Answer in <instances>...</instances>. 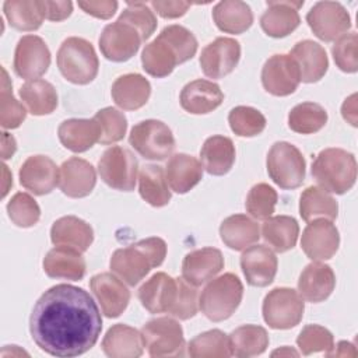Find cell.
<instances>
[{
	"label": "cell",
	"instance_id": "44",
	"mask_svg": "<svg viewBox=\"0 0 358 358\" xmlns=\"http://www.w3.org/2000/svg\"><path fill=\"white\" fill-rule=\"evenodd\" d=\"M187 354L192 358H228L232 355L228 336L218 329L204 331L192 338L187 345Z\"/></svg>",
	"mask_w": 358,
	"mask_h": 358
},
{
	"label": "cell",
	"instance_id": "51",
	"mask_svg": "<svg viewBox=\"0 0 358 358\" xmlns=\"http://www.w3.org/2000/svg\"><path fill=\"white\" fill-rule=\"evenodd\" d=\"M119 20L126 21L136 27L143 36V41L148 39L155 28H157V18L154 11L145 3H127V7L119 15Z\"/></svg>",
	"mask_w": 358,
	"mask_h": 358
},
{
	"label": "cell",
	"instance_id": "55",
	"mask_svg": "<svg viewBox=\"0 0 358 358\" xmlns=\"http://www.w3.org/2000/svg\"><path fill=\"white\" fill-rule=\"evenodd\" d=\"M45 4V17L49 21H63L70 17L73 11L71 1H43Z\"/></svg>",
	"mask_w": 358,
	"mask_h": 358
},
{
	"label": "cell",
	"instance_id": "27",
	"mask_svg": "<svg viewBox=\"0 0 358 358\" xmlns=\"http://www.w3.org/2000/svg\"><path fill=\"white\" fill-rule=\"evenodd\" d=\"M43 271L50 278L78 281L85 275L87 264L81 252L67 246H55L43 259Z\"/></svg>",
	"mask_w": 358,
	"mask_h": 358
},
{
	"label": "cell",
	"instance_id": "9",
	"mask_svg": "<svg viewBox=\"0 0 358 358\" xmlns=\"http://www.w3.org/2000/svg\"><path fill=\"white\" fill-rule=\"evenodd\" d=\"M263 319L275 330H287L299 324L303 316V299L292 288L278 287L271 289L263 301Z\"/></svg>",
	"mask_w": 358,
	"mask_h": 358
},
{
	"label": "cell",
	"instance_id": "50",
	"mask_svg": "<svg viewBox=\"0 0 358 358\" xmlns=\"http://www.w3.org/2000/svg\"><path fill=\"white\" fill-rule=\"evenodd\" d=\"M296 345L303 355L322 351L327 354L331 348H334V338L326 327L319 324H308L296 337Z\"/></svg>",
	"mask_w": 358,
	"mask_h": 358
},
{
	"label": "cell",
	"instance_id": "35",
	"mask_svg": "<svg viewBox=\"0 0 358 358\" xmlns=\"http://www.w3.org/2000/svg\"><path fill=\"white\" fill-rule=\"evenodd\" d=\"M213 20L220 31L238 35L252 27L253 13L245 1L224 0L214 6Z\"/></svg>",
	"mask_w": 358,
	"mask_h": 358
},
{
	"label": "cell",
	"instance_id": "42",
	"mask_svg": "<svg viewBox=\"0 0 358 358\" xmlns=\"http://www.w3.org/2000/svg\"><path fill=\"white\" fill-rule=\"evenodd\" d=\"M299 214L303 221L309 222L316 218L336 220L338 204L326 190L317 186L306 187L299 199Z\"/></svg>",
	"mask_w": 358,
	"mask_h": 358
},
{
	"label": "cell",
	"instance_id": "8",
	"mask_svg": "<svg viewBox=\"0 0 358 358\" xmlns=\"http://www.w3.org/2000/svg\"><path fill=\"white\" fill-rule=\"evenodd\" d=\"M129 143L143 158L151 161H164L175 150L172 130L164 122L155 119H147L134 124Z\"/></svg>",
	"mask_w": 358,
	"mask_h": 358
},
{
	"label": "cell",
	"instance_id": "17",
	"mask_svg": "<svg viewBox=\"0 0 358 358\" xmlns=\"http://www.w3.org/2000/svg\"><path fill=\"white\" fill-rule=\"evenodd\" d=\"M340 245V235L336 225L326 218L309 221L302 232L301 248L313 262L331 259Z\"/></svg>",
	"mask_w": 358,
	"mask_h": 358
},
{
	"label": "cell",
	"instance_id": "45",
	"mask_svg": "<svg viewBox=\"0 0 358 358\" xmlns=\"http://www.w3.org/2000/svg\"><path fill=\"white\" fill-rule=\"evenodd\" d=\"M228 123L236 136L253 137L264 130L266 117L252 106H235L228 115Z\"/></svg>",
	"mask_w": 358,
	"mask_h": 358
},
{
	"label": "cell",
	"instance_id": "3",
	"mask_svg": "<svg viewBox=\"0 0 358 358\" xmlns=\"http://www.w3.org/2000/svg\"><path fill=\"white\" fill-rule=\"evenodd\" d=\"M165 256V241L158 236H151L115 250L109 266L119 278L134 287L150 273L151 268L161 266Z\"/></svg>",
	"mask_w": 358,
	"mask_h": 358
},
{
	"label": "cell",
	"instance_id": "20",
	"mask_svg": "<svg viewBox=\"0 0 358 358\" xmlns=\"http://www.w3.org/2000/svg\"><path fill=\"white\" fill-rule=\"evenodd\" d=\"M90 287L106 317H117L127 308L130 291L116 275L110 273L95 274L90 280Z\"/></svg>",
	"mask_w": 358,
	"mask_h": 358
},
{
	"label": "cell",
	"instance_id": "23",
	"mask_svg": "<svg viewBox=\"0 0 358 358\" xmlns=\"http://www.w3.org/2000/svg\"><path fill=\"white\" fill-rule=\"evenodd\" d=\"M224 268L221 250L201 248L189 252L182 262V277L192 285L199 287L214 278Z\"/></svg>",
	"mask_w": 358,
	"mask_h": 358
},
{
	"label": "cell",
	"instance_id": "43",
	"mask_svg": "<svg viewBox=\"0 0 358 358\" xmlns=\"http://www.w3.org/2000/svg\"><path fill=\"white\" fill-rule=\"evenodd\" d=\"M327 123V112L316 102H302L288 113V126L299 134H312L319 131Z\"/></svg>",
	"mask_w": 358,
	"mask_h": 358
},
{
	"label": "cell",
	"instance_id": "40",
	"mask_svg": "<svg viewBox=\"0 0 358 358\" xmlns=\"http://www.w3.org/2000/svg\"><path fill=\"white\" fill-rule=\"evenodd\" d=\"M231 354L239 358L260 355L268 347V334L264 327L257 324H243L235 329L229 336Z\"/></svg>",
	"mask_w": 358,
	"mask_h": 358
},
{
	"label": "cell",
	"instance_id": "54",
	"mask_svg": "<svg viewBox=\"0 0 358 358\" xmlns=\"http://www.w3.org/2000/svg\"><path fill=\"white\" fill-rule=\"evenodd\" d=\"M151 7L162 18H179L186 14L190 7L187 1H151Z\"/></svg>",
	"mask_w": 358,
	"mask_h": 358
},
{
	"label": "cell",
	"instance_id": "39",
	"mask_svg": "<svg viewBox=\"0 0 358 358\" xmlns=\"http://www.w3.org/2000/svg\"><path fill=\"white\" fill-rule=\"evenodd\" d=\"M20 96L34 116L49 115L57 106V92L46 80L35 78L27 81L20 88Z\"/></svg>",
	"mask_w": 358,
	"mask_h": 358
},
{
	"label": "cell",
	"instance_id": "58",
	"mask_svg": "<svg viewBox=\"0 0 358 358\" xmlns=\"http://www.w3.org/2000/svg\"><path fill=\"white\" fill-rule=\"evenodd\" d=\"M327 357H355L357 355V350L354 347V344L348 343V341H340L334 348H331L327 354Z\"/></svg>",
	"mask_w": 358,
	"mask_h": 358
},
{
	"label": "cell",
	"instance_id": "14",
	"mask_svg": "<svg viewBox=\"0 0 358 358\" xmlns=\"http://www.w3.org/2000/svg\"><path fill=\"white\" fill-rule=\"evenodd\" d=\"M50 66V52L38 35H24L14 52V71L18 77L35 80L45 74Z\"/></svg>",
	"mask_w": 358,
	"mask_h": 358
},
{
	"label": "cell",
	"instance_id": "22",
	"mask_svg": "<svg viewBox=\"0 0 358 358\" xmlns=\"http://www.w3.org/2000/svg\"><path fill=\"white\" fill-rule=\"evenodd\" d=\"M277 257L274 252L263 245H255L243 249L241 267L249 285L267 287L273 282L277 273Z\"/></svg>",
	"mask_w": 358,
	"mask_h": 358
},
{
	"label": "cell",
	"instance_id": "48",
	"mask_svg": "<svg viewBox=\"0 0 358 358\" xmlns=\"http://www.w3.org/2000/svg\"><path fill=\"white\" fill-rule=\"evenodd\" d=\"M7 213L13 224L21 228L34 227L41 218V208L28 193H15L7 204Z\"/></svg>",
	"mask_w": 358,
	"mask_h": 358
},
{
	"label": "cell",
	"instance_id": "15",
	"mask_svg": "<svg viewBox=\"0 0 358 358\" xmlns=\"http://www.w3.org/2000/svg\"><path fill=\"white\" fill-rule=\"evenodd\" d=\"M301 83V73L289 55H273L262 69L264 90L275 96H287L295 92Z\"/></svg>",
	"mask_w": 358,
	"mask_h": 358
},
{
	"label": "cell",
	"instance_id": "5",
	"mask_svg": "<svg viewBox=\"0 0 358 358\" xmlns=\"http://www.w3.org/2000/svg\"><path fill=\"white\" fill-rule=\"evenodd\" d=\"M56 63L62 76L77 85L90 84L98 74L99 60L94 46L84 38L70 36L57 50Z\"/></svg>",
	"mask_w": 358,
	"mask_h": 358
},
{
	"label": "cell",
	"instance_id": "11",
	"mask_svg": "<svg viewBox=\"0 0 358 358\" xmlns=\"http://www.w3.org/2000/svg\"><path fill=\"white\" fill-rule=\"evenodd\" d=\"M98 172L109 187L120 192H131L137 180L138 161L127 148L112 145L99 158Z\"/></svg>",
	"mask_w": 358,
	"mask_h": 358
},
{
	"label": "cell",
	"instance_id": "46",
	"mask_svg": "<svg viewBox=\"0 0 358 358\" xmlns=\"http://www.w3.org/2000/svg\"><path fill=\"white\" fill-rule=\"evenodd\" d=\"M1 94H0V124L3 129H17L25 120L27 110L21 102H18L11 90V81L7 71L1 69Z\"/></svg>",
	"mask_w": 358,
	"mask_h": 358
},
{
	"label": "cell",
	"instance_id": "60",
	"mask_svg": "<svg viewBox=\"0 0 358 358\" xmlns=\"http://www.w3.org/2000/svg\"><path fill=\"white\" fill-rule=\"evenodd\" d=\"M271 355L273 357H277V355H280V357H289V355H294V357H298L299 354L295 351V350H292V348H289V347H282V348H280V350H275V351H273L271 352Z\"/></svg>",
	"mask_w": 358,
	"mask_h": 358
},
{
	"label": "cell",
	"instance_id": "56",
	"mask_svg": "<svg viewBox=\"0 0 358 358\" xmlns=\"http://www.w3.org/2000/svg\"><path fill=\"white\" fill-rule=\"evenodd\" d=\"M341 115H343L344 120H347L352 126H357V94L350 95L344 101V103L341 106Z\"/></svg>",
	"mask_w": 358,
	"mask_h": 358
},
{
	"label": "cell",
	"instance_id": "31",
	"mask_svg": "<svg viewBox=\"0 0 358 358\" xmlns=\"http://www.w3.org/2000/svg\"><path fill=\"white\" fill-rule=\"evenodd\" d=\"M165 178L175 193L185 194L203 178L201 162L189 154H175L165 166Z\"/></svg>",
	"mask_w": 358,
	"mask_h": 358
},
{
	"label": "cell",
	"instance_id": "18",
	"mask_svg": "<svg viewBox=\"0 0 358 358\" xmlns=\"http://www.w3.org/2000/svg\"><path fill=\"white\" fill-rule=\"evenodd\" d=\"M180 278L155 273L138 289V299L150 313H171L179 296Z\"/></svg>",
	"mask_w": 358,
	"mask_h": 358
},
{
	"label": "cell",
	"instance_id": "36",
	"mask_svg": "<svg viewBox=\"0 0 358 358\" xmlns=\"http://www.w3.org/2000/svg\"><path fill=\"white\" fill-rule=\"evenodd\" d=\"M221 241L234 250H243L260 238V228L256 221L245 214L227 217L220 225Z\"/></svg>",
	"mask_w": 358,
	"mask_h": 358
},
{
	"label": "cell",
	"instance_id": "33",
	"mask_svg": "<svg viewBox=\"0 0 358 358\" xmlns=\"http://www.w3.org/2000/svg\"><path fill=\"white\" fill-rule=\"evenodd\" d=\"M143 347L141 333L123 323L113 324L102 340V350L110 358H137Z\"/></svg>",
	"mask_w": 358,
	"mask_h": 358
},
{
	"label": "cell",
	"instance_id": "30",
	"mask_svg": "<svg viewBox=\"0 0 358 358\" xmlns=\"http://www.w3.org/2000/svg\"><path fill=\"white\" fill-rule=\"evenodd\" d=\"M112 99L124 110H136L144 106L151 95L150 81L137 73L117 77L112 84Z\"/></svg>",
	"mask_w": 358,
	"mask_h": 358
},
{
	"label": "cell",
	"instance_id": "2",
	"mask_svg": "<svg viewBox=\"0 0 358 358\" xmlns=\"http://www.w3.org/2000/svg\"><path fill=\"white\" fill-rule=\"evenodd\" d=\"M197 52L196 36L182 25H168L145 45L141 64L147 74L155 78L169 76L178 64L190 60Z\"/></svg>",
	"mask_w": 358,
	"mask_h": 358
},
{
	"label": "cell",
	"instance_id": "38",
	"mask_svg": "<svg viewBox=\"0 0 358 358\" xmlns=\"http://www.w3.org/2000/svg\"><path fill=\"white\" fill-rule=\"evenodd\" d=\"M3 10L10 25L18 31H35L46 18L45 4L39 0H7Z\"/></svg>",
	"mask_w": 358,
	"mask_h": 358
},
{
	"label": "cell",
	"instance_id": "6",
	"mask_svg": "<svg viewBox=\"0 0 358 358\" xmlns=\"http://www.w3.org/2000/svg\"><path fill=\"white\" fill-rule=\"evenodd\" d=\"M242 296L241 280L232 273H225L206 285L199 299V308L211 322H222L238 309Z\"/></svg>",
	"mask_w": 358,
	"mask_h": 358
},
{
	"label": "cell",
	"instance_id": "52",
	"mask_svg": "<svg viewBox=\"0 0 358 358\" xmlns=\"http://www.w3.org/2000/svg\"><path fill=\"white\" fill-rule=\"evenodd\" d=\"M358 36L355 32L344 34L331 48V55L337 67L344 73H355L358 70L357 56Z\"/></svg>",
	"mask_w": 358,
	"mask_h": 358
},
{
	"label": "cell",
	"instance_id": "32",
	"mask_svg": "<svg viewBox=\"0 0 358 358\" xmlns=\"http://www.w3.org/2000/svg\"><path fill=\"white\" fill-rule=\"evenodd\" d=\"M60 143L73 152H84L99 143V124L92 119H67L57 129Z\"/></svg>",
	"mask_w": 358,
	"mask_h": 358
},
{
	"label": "cell",
	"instance_id": "10",
	"mask_svg": "<svg viewBox=\"0 0 358 358\" xmlns=\"http://www.w3.org/2000/svg\"><path fill=\"white\" fill-rule=\"evenodd\" d=\"M143 344L150 357H180L185 350L183 329L175 319L157 317L141 329Z\"/></svg>",
	"mask_w": 358,
	"mask_h": 358
},
{
	"label": "cell",
	"instance_id": "1",
	"mask_svg": "<svg viewBox=\"0 0 358 358\" xmlns=\"http://www.w3.org/2000/svg\"><path fill=\"white\" fill-rule=\"evenodd\" d=\"M102 330L101 312L83 288L57 284L35 302L29 317L34 343L46 354L73 358L90 351Z\"/></svg>",
	"mask_w": 358,
	"mask_h": 358
},
{
	"label": "cell",
	"instance_id": "25",
	"mask_svg": "<svg viewBox=\"0 0 358 358\" xmlns=\"http://www.w3.org/2000/svg\"><path fill=\"white\" fill-rule=\"evenodd\" d=\"M180 106L192 115H204L217 109L222 101L224 94L218 84L208 80H194L187 83L180 91Z\"/></svg>",
	"mask_w": 358,
	"mask_h": 358
},
{
	"label": "cell",
	"instance_id": "19",
	"mask_svg": "<svg viewBox=\"0 0 358 358\" xmlns=\"http://www.w3.org/2000/svg\"><path fill=\"white\" fill-rule=\"evenodd\" d=\"M20 183L36 196L50 193L59 185V168L46 155H31L20 168Z\"/></svg>",
	"mask_w": 358,
	"mask_h": 358
},
{
	"label": "cell",
	"instance_id": "49",
	"mask_svg": "<svg viewBox=\"0 0 358 358\" xmlns=\"http://www.w3.org/2000/svg\"><path fill=\"white\" fill-rule=\"evenodd\" d=\"M277 192L267 183L255 185L246 196V211L256 220L271 217L277 204Z\"/></svg>",
	"mask_w": 358,
	"mask_h": 358
},
{
	"label": "cell",
	"instance_id": "16",
	"mask_svg": "<svg viewBox=\"0 0 358 358\" xmlns=\"http://www.w3.org/2000/svg\"><path fill=\"white\" fill-rule=\"evenodd\" d=\"M239 59V42L234 38L220 36L201 50L200 67L207 77L222 78L235 70Z\"/></svg>",
	"mask_w": 358,
	"mask_h": 358
},
{
	"label": "cell",
	"instance_id": "59",
	"mask_svg": "<svg viewBox=\"0 0 358 358\" xmlns=\"http://www.w3.org/2000/svg\"><path fill=\"white\" fill-rule=\"evenodd\" d=\"M3 175H4V180H3V193H1V197H6V194L8 193V189L10 186L13 185V178H11V173L8 171V166L6 164H3Z\"/></svg>",
	"mask_w": 358,
	"mask_h": 358
},
{
	"label": "cell",
	"instance_id": "13",
	"mask_svg": "<svg viewBox=\"0 0 358 358\" xmlns=\"http://www.w3.org/2000/svg\"><path fill=\"white\" fill-rule=\"evenodd\" d=\"M306 22L323 42H333L351 28L348 11L338 1H319L306 14Z\"/></svg>",
	"mask_w": 358,
	"mask_h": 358
},
{
	"label": "cell",
	"instance_id": "7",
	"mask_svg": "<svg viewBox=\"0 0 358 358\" xmlns=\"http://www.w3.org/2000/svg\"><path fill=\"white\" fill-rule=\"evenodd\" d=\"M266 165L268 176L281 189H296L305 179V158L291 143H274L268 150Z\"/></svg>",
	"mask_w": 358,
	"mask_h": 358
},
{
	"label": "cell",
	"instance_id": "21",
	"mask_svg": "<svg viewBox=\"0 0 358 358\" xmlns=\"http://www.w3.org/2000/svg\"><path fill=\"white\" fill-rule=\"evenodd\" d=\"M96 183L94 166L78 157H71L64 161L59 169V187L71 199L88 196Z\"/></svg>",
	"mask_w": 358,
	"mask_h": 358
},
{
	"label": "cell",
	"instance_id": "37",
	"mask_svg": "<svg viewBox=\"0 0 358 358\" xmlns=\"http://www.w3.org/2000/svg\"><path fill=\"white\" fill-rule=\"evenodd\" d=\"M299 235V225L294 217L275 215L264 220L262 236L275 252L284 253L292 249Z\"/></svg>",
	"mask_w": 358,
	"mask_h": 358
},
{
	"label": "cell",
	"instance_id": "4",
	"mask_svg": "<svg viewBox=\"0 0 358 358\" xmlns=\"http://www.w3.org/2000/svg\"><path fill=\"white\" fill-rule=\"evenodd\" d=\"M312 176L323 190L344 194L355 185V157L343 148H324L312 164Z\"/></svg>",
	"mask_w": 358,
	"mask_h": 358
},
{
	"label": "cell",
	"instance_id": "26",
	"mask_svg": "<svg viewBox=\"0 0 358 358\" xmlns=\"http://www.w3.org/2000/svg\"><path fill=\"white\" fill-rule=\"evenodd\" d=\"M336 287V275L330 266L313 262L308 264L298 280V291L302 299L317 303L330 296Z\"/></svg>",
	"mask_w": 358,
	"mask_h": 358
},
{
	"label": "cell",
	"instance_id": "41",
	"mask_svg": "<svg viewBox=\"0 0 358 358\" xmlns=\"http://www.w3.org/2000/svg\"><path fill=\"white\" fill-rule=\"evenodd\" d=\"M138 192L144 201L152 207H164L171 200L165 172L159 165H144L138 173Z\"/></svg>",
	"mask_w": 358,
	"mask_h": 358
},
{
	"label": "cell",
	"instance_id": "53",
	"mask_svg": "<svg viewBox=\"0 0 358 358\" xmlns=\"http://www.w3.org/2000/svg\"><path fill=\"white\" fill-rule=\"evenodd\" d=\"M117 1L115 0H106V1H78V7L95 17V18H101V20H108L110 18L116 10H117Z\"/></svg>",
	"mask_w": 358,
	"mask_h": 358
},
{
	"label": "cell",
	"instance_id": "28",
	"mask_svg": "<svg viewBox=\"0 0 358 358\" xmlns=\"http://www.w3.org/2000/svg\"><path fill=\"white\" fill-rule=\"evenodd\" d=\"M50 239L56 246H67L84 253L94 241V231L87 221L76 215H66L53 222Z\"/></svg>",
	"mask_w": 358,
	"mask_h": 358
},
{
	"label": "cell",
	"instance_id": "12",
	"mask_svg": "<svg viewBox=\"0 0 358 358\" xmlns=\"http://www.w3.org/2000/svg\"><path fill=\"white\" fill-rule=\"evenodd\" d=\"M143 36L131 24L116 20L108 24L99 36V49L105 59L116 63L127 62L140 49Z\"/></svg>",
	"mask_w": 358,
	"mask_h": 358
},
{
	"label": "cell",
	"instance_id": "34",
	"mask_svg": "<svg viewBox=\"0 0 358 358\" xmlns=\"http://www.w3.org/2000/svg\"><path fill=\"white\" fill-rule=\"evenodd\" d=\"M200 158L203 168L210 175L222 176L231 171L235 162V145L229 137L211 136L204 141Z\"/></svg>",
	"mask_w": 358,
	"mask_h": 358
},
{
	"label": "cell",
	"instance_id": "57",
	"mask_svg": "<svg viewBox=\"0 0 358 358\" xmlns=\"http://www.w3.org/2000/svg\"><path fill=\"white\" fill-rule=\"evenodd\" d=\"M1 134H3L1 136V144H3L1 145V158L8 159L17 151V143H15V138L11 134H8L6 131H3Z\"/></svg>",
	"mask_w": 358,
	"mask_h": 358
},
{
	"label": "cell",
	"instance_id": "47",
	"mask_svg": "<svg viewBox=\"0 0 358 358\" xmlns=\"http://www.w3.org/2000/svg\"><path fill=\"white\" fill-rule=\"evenodd\" d=\"M94 119L99 124L101 144H113L124 137L127 130V119L123 112L117 110L116 108L106 106L103 109H99L95 113Z\"/></svg>",
	"mask_w": 358,
	"mask_h": 358
},
{
	"label": "cell",
	"instance_id": "24",
	"mask_svg": "<svg viewBox=\"0 0 358 358\" xmlns=\"http://www.w3.org/2000/svg\"><path fill=\"white\" fill-rule=\"evenodd\" d=\"M303 6V1H267V10L260 17L262 29L271 38H284L294 32L301 18L298 10Z\"/></svg>",
	"mask_w": 358,
	"mask_h": 358
},
{
	"label": "cell",
	"instance_id": "29",
	"mask_svg": "<svg viewBox=\"0 0 358 358\" xmlns=\"http://www.w3.org/2000/svg\"><path fill=\"white\" fill-rule=\"evenodd\" d=\"M289 56L299 69L302 83H317L327 71L329 59L324 48L317 42L309 39L301 41L295 43Z\"/></svg>",
	"mask_w": 358,
	"mask_h": 358
}]
</instances>
